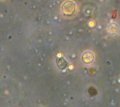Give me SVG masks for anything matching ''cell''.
<instances>
[{
    "mask_svg": "<svg viewBox=\"0 0 120 107\" xmlns=\"http://www.w3.org/2000/svg\"><path fill=\"white\" fill-rule=\"evenodd\" d=\"M56 61L58 66L62 69L65 68L68 65V63L62 57L57 58Z\"/></svg>",
    "mask_w": 120,
    "mask_h": 107,
    "instance_id": "277c9868",
    "label": "cell"
},
{
    "mask_svg": "<svg viewBox=\"0 0 120 107\" xmlns=\"http://www.w3.org/2000/svg\"><path fill=\"white\" fill-rule=\"evenodd\" d=\"M94 56L93 53L90 51H87L84 53L82 57V62L86 64H90L93 61Z\"/></svg>",
    "mask_w": 120,
    "mask_h": 107,
    "instance_id": "7a4b0ae2",
    "label": "cell"
},
{
    "mask_svg": "<svg viewBox=\"0 0 120 107\" xmlns=\"http://www.w3.org/2000/svg\"><path fill=\"white\" fill-rule=\"evenodd\" d=\"M62 9L65 15L71 16L75 12V4L72 1H68L62 5Z\"/></svg>",
    "mask_w": 120,
    "mask_h": 107,
    "instance_id": "6da1fadb",
    "label": "cell"
},
{
    "mask_svg": "<svg viewBox=\"0 0 120 107\" xmlns=\"http://www.w3.org/2000/svg\"><path fill=\"white\" fill-rule=\"evenodd\" d=\"M119 29V25L115 23H112L109 25L107 31L109 33L111 34H114L118 32Z\"/></svg>",
    "mask_w": 120,
    "mask_h": 107,
    "instance_id": "3957f363",
    "label": "cell"
}]
</instances>
